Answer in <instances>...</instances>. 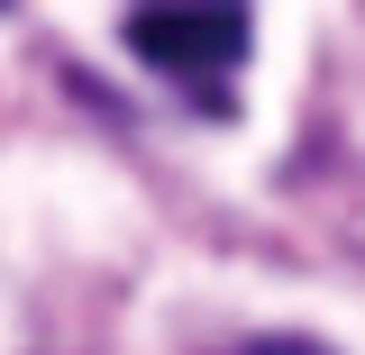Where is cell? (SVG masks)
Listing matches in <instances>:
<instances>
[{
  "label": "cell",
  "instance_id": "6da1fadb",
  "mask_svg": "<svg viewBox=\"0 0 365 355\" xmlns=\"http://www.w3.org/2000/svg\"><path fill=\"white\" fill-rule=\"evenodd\" d=\"M128 55L155 64V73H182V83H220L228 64L256 37V9L247 0H137L128 9Z\"/></svg>",
  "mask_w": 365,
  "mask_h": 355
},
{
  "label": "cell",
  "instance_id": "7a4b0ae2",
  "mask_svg": "<svg viewBox=\"0 0 365 355\" xmlns=\"http://www.w3.org/2000/svg\"><path fill=\"white\" fill-rule=\"evenodd\" d=\"M228 355H329L319 337H247V346H228Z\"/></svg>",
  "mask_w": 365,
  "mask_h": 355
},
{
  "label": "cell",
  "instance_id": "3957f363",
  "mask_svg": "<svg viewBox=\"0 0 365 355\" xmlns=\"http://www.w3.org/2000/svg\"><path fill=\"white\" fill-rule=\"evenodd\" d=\"M0 9H9V0H0Z\"/></svg>",
  "mask_w": 365,
  "mask_h": 355
}]
</instances>
